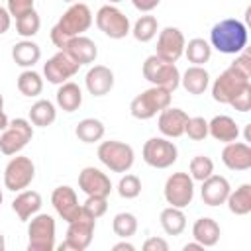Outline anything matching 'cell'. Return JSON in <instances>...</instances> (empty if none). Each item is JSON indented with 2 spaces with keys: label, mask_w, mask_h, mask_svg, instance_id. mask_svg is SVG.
Here are the masks:
<instances>
[{
  "label": "cell",
  "mask_w": 251,
  "mask_h": 251,
  "mask_svg": "<svg viewBox=\"0 0 251 251\" xmlns=\"http://www.w3.org/2000/svg\"><path fill=\"white\" fill-rule=\"evenodd\" d=\"M90 25H92V12H90V8L86 4H82V2L71 4L67 8V12L61 16V20L53 25L51 41L55 43V47L63 49V45L71 37L82 35Z\"/></svg>",
  "instance_id": "cell-1"
},
{
  "label": "cell",
  "mask_w": 251,
  "mask_h": 251,
  "mask_svg": "<svg viewBox=\"0 0 251 251\" xmlns=\"http://www.w3.org/2000/svg\"><path fill=\"white\" fill-rule=\"evenodd\" d=\"M210 45L226 55H237L247 45V27L235 18L218 22L210 31Z\"/></svg>",
  "instance_id": "cell-2"
},
{
  "label": "cell",
  "mask_w": 251,
  "mask_h": 251,
  "mask_svg": "<svg viewBox=\"0 0 251 251\" xmlns=\"http://www.w3.org/2000/svg\"><path fill=\"white\" fill-rule=\"evenodd\" d=\"M171 96H173V92H169L161 86H151L131 100L129 114L135 120H149V118L157 116L161 110H165L167 106H171Z\"/></svg>",
  "instance_id": "cell-3"
},
{
  "label": "cell",
  "mask_w": 251,
  "mask_h": 251,
  "mask_svg": "<svg viewBox=\"0 0 251 251\" xmlns=\"http://www.w3.org/2000/svg\"><path fill=\"white\" fill-rule=\"evenodd\" d=\"M143 76L149 80L153 86H161L169 92H175L180 84V73L175 63L163 61L157 55H149L143 63Z\"/></svg>",
  "instance_id": "cell-4"
},
{
  "label": "cell",
  "mask_w": 251,
  "mask_h": 251,
  "mask_svg": "<svg viewBox=\"0 0 251 251\" xmlns=\"http://www.w3.org/2000/svg\"><path fill=\"white\" fill-rule=\"evenodd\" d=\"M96 155L102 161V165H106L114 173H127L133 167V159H135L133 147L124 141H116V139L102 141L98 145Z\"/></svg>",
  "instance_id": "cell-5"
},
{
  "label": "cell",
  "mask_w": 251,
  "mask_h": 251,
  "mask_svg": "<svg viewBox=\"0 0 251 251\" xmlns=\"http://www.w3.org/2000/svg\"><path fill=\"white\" fill-rule=\"evenodd\" d=\"M251 84V76L237 71L235 67H227L212 84V98L220 104H229L245 86Z\"/></svg>",
  "instance_id": "cell-6"
},
{
  "label": "cell",
  "mask_w": 251,
  "mask_h": 251,
  "mask_svg": "<svg viewBox=\"0 0 251 251\" xmlns=\"http://www.w3.org/2000/svg\"><path fill=\"white\" fill-rule=\"evenodd\" d=\"M55 249V220L49 214H35L27 226V251Z\"/></svg>",
  "instance_id": "cell-7"
},
{
  "label": "cell",
  "mask_w": 251,
  "mask_h": 251,
  "mask_svg": "<svg viewBox=\"0 0 251 251\" xmlns=\"http://www.w3.org/2000/svg\"><path fill=\"white\" fill-rule=\"evenodd\" d=\"M33 137V126L25 118H14L8 122V127L0 135V151L4 155L20 153Z\"/></svg>",
  "instance_id": "cell-8"
},
{
  "label": "cell",
  "mask_w": 251,
  "mask_h": 251,
  "mask_svg": "<svg viewBox=\"0 0 251 251\" xmlns=\"http://www.w3.org/2000/svg\"><path fill=\"white\" fill-rule=\"evenodd\" d=\"M143 161L153 169H169L178 159V149L169 137H151L141 149Z\"/></svg>",
  "instance_id": "cell-9"
},
{
  "label": "cell",
  "mask_w": 251,
  "mask_h": 251,
  "mask_svg": "<svg viewBox=\"0 0 251 251\" xmlns=\"http://www.w3.org/2000/svg\"><path fill=\"white\" fill-rule=\"evenodd\" d=\"M35 176V165L29 157L16 155L8 161L4 169V186L12 192L25 190Z\"/></svg>",
  "instance_id": "cell-10"
},
{
  "label": "cell",
  "mask_w": 251,
  "mask_h": 251,
  "mask_svg": "<svg viewBox=\"0 0 251 251\" xmlns=\"http://www.w3.org/2000/svg\"><path fill=\"white\" fill-rule=\"evenodd\" d=\"M94 227H96V220L88 218L84 212L69 222V229H67V237L65 241L59 245V251H84L94 235Z\"/></svg>",
  "instance_id": "cell-11"
},
{
  "label": "cell",
  "mask_w": 251,
  "mask_h": 251,
  "mask_svg": "<svg viewBox=\"0 0 251 251\" xmlns=\"http://www.w3.org/2000/svg\"><path fill=\"white\" fill-rule=\"evenodd\" d=\"M96 25L110 39H124L131 31L129 18L112 4H106L96 12Z\"/></svg>",
  "instance_id": "cell-12"
},
{
  "label": "cell",
  "mask_w": 251,
  "mask_h": 251,
  "mask_svg": "<svg viewBox=\"0 0 251 251\" xmlns=\"http://www.w3.org/2000/svg\"><path fill=\"white\" fill-rule=\"evenodd\" d=\"M165 200L169 206L175 208H186L188 204H192L194 198V180L188 173H173L163 188Z\"/></svg>",
  "instance_id": "cell-13"
},
{
  "label": "cell",
  "mask_w": 251,
  "mask_h": 251,
  "mask_svg": "<svg viewBox=\"0 0 251 251\" xmlns=\"http://www.w3.org/2000/svg\"><path fill=\"white\" fill-rule=\"evenodd\" d=\"M184 35L178 27H165L159 31V37H157V57H161L163 61H169V63H176L182 55H184Z\"/></svg>",
  "instance_id": "cell-14"
},
{
  "label": "cell",
  "mask_w": 251,
  "mask_h": 251,
  "mask_svg": "<svg viewBox=\"0 0 251 251\" xmlns=\"http://www.w3.org/2000/svg\"><path fill=\"white\" fill-rule=\"evenodd\" d=\"M78 67H80L78 63H75L65 51L59 49V53H55L43 65V76L51 84H63V82H67L69 78H73L78 73Z\"/></svg>",
  "instance_id": "cell-15"
},
{
  "label": "cell",
  "mask_w": 251,
  "mask_h": 251,
  "mask_svg": "<svg viewBox=\"0 0 251 251\" xmlns=\"http://www.w3.org/2000/svg\"><path fill=\"white\" fill-rule=\"evenodd\" d=\"M51 204L55 208V212L69 224L73 220H76L82 214V204H78L76 192L71 186H57L51 194Z\"/></svg>",
  "instance_id": "cell-16"
},
{
  "label": "cell",
  "mask_w": 251,
  "mask_h": 251,
  "mask_svg": "<svg viewBox=\"0 0 251 251\" xmlns=\"http://www.w3.org/2000/svg\"><path fill=\"white\" fill-rule=\"evenodd\" d=\"M78 188L86 196H110L112 182L106 173L96 167H84L78 173Z\"/></svg>",
  "instance_id": "cell-17"
},
{
  "label": "cell",
  "mask_w": 251,
  "mask_h": 251,
  "mask_svg": "<svg viewBox=\"0 0 251 251\" xmlns=\"http://www.w3.org/2000/svg\"><path fill=\"white\" fill-rule=\"evenodd\" d=\"M186 122H188V114H186L184 110L167 106L165 110L159 112L157 126H159V131H161L165 137H169V139H176V137L184 135Z\"/></svg>",
  "instance_id": "cell-18"
},
{
  "label": "cell",
  "mask_w": 251,
  "mask_h": 251,
  "mask_svg": "<svg viewBox=\"0 0 251 251\" xmlns=\"http://www.w3.org/2000/svg\"><path fill=\"white\" fill-rule=\"evenodd\" d=\"M61 51H65V53H67L75 63H78V65H90V63H94L96 57H98V47H96V43H94L90 37H86V35H75V37H71V39L63 45Z\"/></svg>",
  "instance_id": "cell-19"
},
{
  "label": "cell",
  "mask_w": 251,
  "mask_h": 251,
  "mask_svg": "<svg viewBox=\"0 0 251 251\" xmlns=\"http://www.w3.org/2000/svg\"><path fill=\"white\" fill-rule=\"evenodd\" d=\"M222 163L231 171H247L251 169V147L243 141L226 143L222 151Z\"/></svg>",
  "instance_id": "cell-20"
},
{
  "label": "cell",
  "mask_w": 251,
  "mask_h": 251,
  "mask_svg": "<svg viewBox=\"0 0 251 251\" xmlns=\"http://www.w3.org/2000/svg\"><path fill=\"white\" fill-rule=\"evenodd\" d=\"M231 192V186L227 182L226 176H220V175H210L206 180H202V200L206 206H220V204H226V198L227 194Z\"/></svg>",
  "instance_id": "cell-21"
},
{
  "label": "cell",
  "mask_w": 251,
  "mask_h": 251,
  "mask_svg": "<svg viewBox=\"0 0 251 251\" xmlns=\"http://www.w3.org/2000/svg\"><path fill=\"white\" fill-rule=\"evenodd\" d=\"M84 84L92 96H106L114 88V73L106 65H94L86 73Z\"/></svg>",
  "instance_id": "cell-22"
},
{
  "label": "cell",
  "mask_w": 251,
  "mask_h": 251,
  "mask_svg": "<svg viewBox=\"0 0 251 251\" xmlns=\"http://www.w3.org/2000/svg\"><path fill=\"white\" fill-rule=\"evenodd\" d=\"M208 135H212L216 141L231 143L239 137V127H237L233 118H229L226 114H220V116H214L208 122Z\"/></svg>",
  "instance_id": "cell-23"
},
{
  "label": "cell",
  "mask_w": 251,
  "mask_h": 251,
  "mask_svg": "<svg viewBox=\"0 0 251 251\" xmlns=\"http://www.w3.org/2000/svg\"><path fill=\"white\" fill-rule=\"evenodd\" d=\"M41 208V194L35 190H20V194L12 202V210L18 214L22 222H27Z\"/></svg>",
  "instance_id": "cell-24"
},
{
  "label": "cell",
  "mask_w": 251,
  "mask_h": 251,
  "mask_svg": "<svg viewBox=\"0 0 251 251\" xmlns=\"http://www.w3.org/2000/svg\"><path fill=\"white\" fill-rule=\"evenodd\" d=\"M220 226L212 218H198L192 226V237L198 241L202 247H214L220 241Z\"/></svg>",
  "instance_id": "cell-25"
},
{
  "label": "cell",
  "mask_w": 251,
  "mask_h": 251,
  "mask_svg": "<svg viewBox=\"0 0 251 251\" xmlns=\"http://www.w3.org/2000/svg\"><path fill=\"white\" fill-rule=\"evenodd\" d=\"M180 84L184 86V90L188 94H204V90L210 84V75L202 65H192L184 71V75L180 76Z\"/></svg>",
  "instance_id": "cell-26"
},
{
  "label": "cell",
  "mask_w": 251,
  "mask_h": 251,
  "mask_svg": "<svg viewBox=\"0 0 251 251\" xmlns=\"http://www.w3.org/2000/svg\"><path fill=\"white\" fill-rule=\"evenodd\" d=\"M12 59L18 67L31 69L39 59H41V49L35 41L31 39H22L12 47Z\"/></svg>",
  "instance_id": "cell-27"
},
{
  "label": "cell",
  "mask_w": 251,
  "mask_h": 251,
  "mask_svg": "<svg viewBox=\"0 0 251 251\" xmlns=\"http://www.w3.org/2000/svg\"><path fill=\"white\" fill-rule=\"evenodd\" d=\"M82 104V90L76 82H63L59 84V90H57V106L65 112H75L78 110Z\"/></svg>",
  "instance_id": "cell-28"
},
{
  "label": "cell",
  "mask_w": 251,
  "mask_h": 251,
  "mask_svg": "<svg viewBox=\"0 0 251 251\" xmlns=\"http://www.w3.org/2000/svg\"><path fill=\"white\" fill-rule=\"evenodd\" d=\"M226 204H227L231 214L247 216L251 212V184L245 182L239 188H235L233 192H229L227 198H226Z\"/></svg>",
  "instance_id": "cell-29"
},
{
  "label": "cell",
  "mask_w": 251,
  "mask_h": 251,
  "mask_svg": "<svg viewBox=\"0 0 251 251\" xmlns=\"http://www.w3.org/2000/svg\"><path fill=\"white\" fill-rule=\"evenodd\" d=\"M159 222L167 235H180L186 227V216L182 208H175V206L165 208L159 216Z\"/></svg>",
  "instance_id": "cell-30"
},
{
  "label": "cell",
  "mask_w": 251,
  "mask_h": 251,
  "mask_svg": "<svg viewBox=\"0 0 251 251\" xmlns=\"http://www.w3.org/2000/svg\"><path fill=\"white\" fill-rule=\"evenodd\" d=\"M104 124L96 118H84L76 124L75 127V135L82 141V143H94V141H100L104 137Z\"/></svg>",
  "instance_id": "cell-31"
},
{
  "label": "cell",
  "mask_w": 251,
  "mask_h": 251,
  "mask_svg": "<svg viewBox=\"0 0 251 251\" xmlns=\"http://www.w3.org/2000/svg\"><path fill=\"white\" fill-rule=\"evenodd\" d=\"M55 118H57V110H55V104L49 100H37L29 108V122L33 126L47 127L55 122Z\"/></svg>",
  "instance_id": "cell-32"
},
{
  "label": "cell",
  "mask_w": 251,
  "mask_h": 251,
  "mask_svg": "<svg viewBox=\"0 0 251 251\" xmlns=\"http://www.w3.org/2000/svg\"><path fill=\"white\" fill-rule=\"evenodd\" d=\"M184 55L192 65H204L212 57V45L202 37H194L184 43Z\"/></svg>",
  "instance_id": "cell-33"
},
{
  "label": "cell",
  "mask_w": 251,
  "mask_h": 251,
  "mask_svg": "<svg viewBox=\"0 0 251 251\" xmlns=\"http://www.w3.org/2000/svg\"><path fill=\"white\" fill-rule=\"evenodd\" d=\"M16 84H18V90H20L24 96H27V98L39 96L41 90H43V78H41V75H39L37 71H33V69H25L24 73H20Z\"/></svg>",
  "instance_id": "cell-34"
},
{
  "label": "cell",
  "mask_w": 251,
  "mask_h": 251,
  "mask_svg": "<svg viewBox=\"0 0 251 251\" xmlns=\"http://www.w3.org/2000/svg\"><path fill=\"white\" fill-rule=\"evenodd\" d=\"M157 29H159V22H157V18L145 14V16H141V18L133 24L131 33H133V37H135L137 41L147 43V41H151V39L157 35Z\"/></svg>",
  "instance_id": "cell-35"
},
{
  "label": "cell",
  "mask_w": 251,
  "mask_h": 251,
  "mask_svg": "<svg viewBox=\"0 0 251 251\" xmlns=\"http://www.w3.org/2000/svg\"><path fill=\"white\" fill-rule=\"evenodd\" d=\"M112 229H114V233L118 237L127 239L137 231V218L133 214H129V212H120L112 220Z\"/></svg>",
  "instance_id": "cell-36"
},
{
  "label": "cell",
  "mask_w": 251,
  "mask_h": 251,
  "mask_svg": "<svg viewBox=\"0 0 251 251\" xmlns=\"http://www.w3.org/2000/svg\"><path fill=\"white\" fill-rule=\"evenodd\" d=\"M41 27V20H39V14L35 10H29L22 16L16 18V31L22 35V37H33Z\"/></svg>",
  "instance_id": "cell-37"
},
{
  "label": "cell",
  "mask_w": 251,
  "mask_h": 251,
  "mask_svg": "<svg viewBox=\"0 0 251 251\" xmlns=\"http://www.w3.org/2000/svg\"><path fill=\"white\" fill-rule=\"evenodd\" d=\"M188 169H190L192 180L202 182V180H206V178L214 173V161H212L210 157H206V155H196V157L190 159Z\"/></svg>",
  "instance_id": "cell-38"
},
{
  "label": "cell",
  "mask_w": 251,
  "mask_h": 251,
  "mask_svg": "<svg viewBox=\"0 0 251 251\" xmlns=\"http://www.w3.org/2000/svg\"><path fill=\"white\" fill-rule=\"evenodd\" d=\"M118 194L126 200H131V198H137L141 194V180L135 176V175H126L120 178L118 182Z\"/></svg>",
  "instance_id": "cell-39"
},
{
  "label": "cell",
  "mask_w": 251,
  "mask_h": 251,
  "mask_svg": "<svg viewBox=\"0 0 251 251\" xmlns=\"http://www.w3.org/2000/svg\"><path fill=\"white\" fill-rule=\"evenodd\" d=\"M106 210H108V196H88L82 204V212L92 220L102 218Z\"/></svg>",
  "instance_id": "cell-40"
},
{
  "label": "cell",
  "mask_w": 251,
  "mask_h": 251,
  "mask_svg": "<svg viewBox=\"0 0 251 251\" xmlns=\"http://www.w3.org/2000/svg\"><path fill=\"white\" fill-rule=\"evenodd\" d=\"M184 133H186L192 141H202V139L208 137V122H206L202 116L188 118L186 127H184Z\"/></svg>",
  "instance_id": "cell-41"
},
{
  "label": "cell",
  "mask_w": 251,
  "mask_h": 251,
  "mask_svg": "<svg viewBox=\"0 0 251 251\" xmlns=\"http://www.w3.org/2000/svg\"><path fill=\"white\" fill-rule=\"evenodd\" d=\"M229 106H233L237 112H249V110H251V84L245 86V88L229 102Z\"/></svg>",
  "instance_id": "cell-42"
},
{
  "label": "cell",
  "mask_w": 251,
  "mask_h": 251,
  "mask_svg": "<svg viewBox=\"0 0 251 251\" xmlns=\"http://www.w3.org/2000/svg\"><path fill=\"white\" fill-rule=\"evenodd\" d=\"M33 2L35 0H8V12H10V16L18 18V16L33 10Z\"/></svg>",
  "instance_id": "cell-43"
},
{
  "label": "cell",
  "mask_w": 251,
  "mask_h": 251,
  "mask_svg": "<svg viewBox=\"0 0 251 251\" xmlns=\"http://www.w3.org/2000/svg\"><path fill=\"white\" fill-rule=\"evenodd\" d=\"M143 249L145 251H169V243L163 237H149L143 243Z\"/></svg>",
  "instance_id": "cell-44"
},
{
  "label": "cell",
  "mask_w": 251,
  "mask_h": 251,
  "mask_svg": "<svg viewBox=\"0 0 251 251\" xmlns=\"http://www.w3.org/2000/svg\"><path fill=\"white\" fill-rule=\"evenodd\" d=\"M159 2L161 0H131V4L139 10V12H151V10H155L157 6H159Z\"/></svg>",
  "instance_id": "cell-45"
},
{
  "label": "cell",
  "mask_w": 251,
  "mask_h": 251,
  "mask_svg": "<svg viewBox=\"0 0 251 251\" xmlns=\"http://www.w3.org/2000/svg\"><path fill=\"white\" fill-rule=\"evenodd\" d=\"M10 24H12V16H10L8 8L0 6V35L10 29Z\"/></svg>",
  "instance_id": "cell-46"
},
{
  "label": "cell",
  "mask_w": 251,
  "mask_h": 251,
  "mask_svg": "<svg viewBox=\"0 0 251 251\" xmlns=\"http://www.w3.org/2000/svg\"><path fill=\"white\" fill-rule=\"evenodd\" d=\"M8 116H6V112H4V96L0 94V131H4L6 127H8Z\"/></svg>",
  "instance_id": "cell-47"
},
{
  "label": "cell",
  "mask_w": 251,
  "mask_h": 251,
  "mask_svg": "<svg viewBox=\"0 0 251 251\" xmlns=\"http://www.w3.org/2000/svg\"><path fill=\"white\" fill-rule=\"evenodd\" d=\"M112 249H114V251H135V247H133L129 241H120V243H116Z\"/></svg>",
  "instance_id": "cell-48"
},
{
  "label": "cell",
  "mask_w": 251,
  "mask_h": 251,
  "mask_svg": "<svg viewBox=\"0 0 251 251\" xmlns=\"http://www.w3.org/2000/svg\"><path fill=\"white\" fill-rule=\"evenodd\" d=\"M182 249H184V251H194V249H204V247H202L198 241H190V243H186Z\"/></svg>",
  "instance_id": "cell-49"
},
{
  "label": "cell",
  "mask_w": 251,
  "mask_h": 251,
  "mask_svg": "<svg viewBox=\"0 0 251 251\" xmlns=\"http://www.w3.org/2000/svg\"><path fill=\"white\" fill-rule=\"evenodd\" d=\"M4 247H6V243H4V235L0 233V251H4Z\"/></svg>",
  "instance_id": "cell-50"
},
{
  "label": "cell",
  "mask_w": 251,
  "mask_h": 251,
  "mask_svg": "<svg viewBox=\"0 0 251 251\" xmlns=\"http://www.w3.org/2000/svg\"><path fill=\"white\" fill-rule=\"evenodd\" d=\"M110 4H118V2H122V0H108Z\"/></svg>",
  "instance_id": "cell-51"
},
{
  "label": "cell",
  "mask_w": 251,
  "mask_h": 251,
  "mask_svg": "<svg viewBox=\"0 0 251 251\" xmlns=\"http://www.w3.org/2000/svg\"><path fill=\"white\" fill-rule=\"evenodd\" d=\"M2 200H4V196H2V190H0V204H2Z\"/></svg>",
  "instance_id": "cell-52"
},
{
  "label": "cell",
  "mask_w": 251,
  "mask_h": 251,
  "mask_svg": "<svg viewBox=\"0 0 251 251\" xmlns=\"http://www.w3.org/2000/svg\"><path fill=\"white\" fill-rule=\"evenodd\" d=\"M63 2H75V0H63Z\"/></svg>",
  "instance_id": "cell-53"
}]
</instances>
